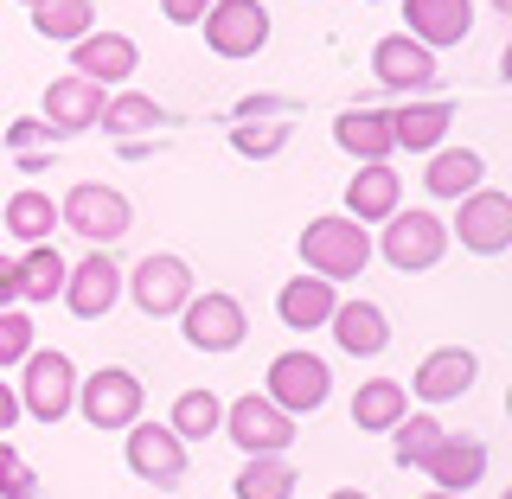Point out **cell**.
<instances>
[{"label":"cell","instance_id":"6da1fadb","mask_svg":"<svg viewBox=\"0 0 512 499\" xmlns=\"http://www.w3.org/2000/svg\"><path fill=\"white\" fill-rule=\"evenodd\" d=\"M301 256H308V269L314 276H327V282H346V276H359L365 263H372V237H365V224L359 218H314L308 231H301Z\"/></svg>","mask_w":512,"mask_h":499},{"label":"cell","instance_id":"7a4b0ae2","mask_svg":"<svg viewBox=\"0 0 512 499\" xmlns=\"http://www.w3.org/2000/svg\"><path fill=\"white\" fill-rule=\"evenodd\" d=\"M442 250H448V224L436 212H391V218H384V237L372 244V256L397 263L404 276H416V269H436Z\"/></svg>","mask_w":512,"mask_h":499},{"label":"cell","instance_id":"3957f363","mask_svg":"<svg viewBox=\"0 0 512 499\" xmlns=\"http://www.w3.org/2000/svg\"><path fill=\"white\" fill-rule=\"evenodd\" d=\"M180 327H186V346L192 352H237L250 333V314L237 295H224V288H212V295H186L180 308Z\"/></svg>","mask_w":512,"mask_h":499},{"label":"cell","instance_id":"277c9868","mask_svg":"<svg viewBox=\"0 0 512 499\" xmlns=\"http://www.w3.org/2000/svg\"><path fill=\"white\" fill-rule=\"evenodd\" d=\"M77 404V365L64 352H26V378H20V416H39V423H58Z\"/></svg>","mask_w":512,"mask_h":499},{"label":"cell","instance_id":"5b68a950","mask_svg":"<svg viewBox=\"0 0 512 499\" xmlns=\"http://www.w3.org/2000/svg\"><path fill=\"white\" fill-rule=\"evenodd\" d=\"M327 391H333V372H327V359H314V352H276L269 359V404L288 410V416H314L320 404H327Z\"/></svg>","mask_w":512,"mask_h":499},{"label":"cell","instance_id":"8992f818","mask_svg":"<svg viewBox=\"0 0 512 499\" xmlns=\"http://www.w3.org/2000/svg\"><path fill=\"white\" fill-rule=\"evenodd\" d=\"M58 218L71 224V231L84 237V244L109 250V244H116V237L128 231V218H135V212H128V199H122L116 186H96V180H84V186H71V192H64Z\"/></svg>","mask_w":512,"mask_h":499},{"label":"cell","instance_id":"52a82bcc","mask_svg":"<svg viewBox=\"0 0 512 499\" xmlns=\"http://www.w3.org/2000/svg\"><path fill=\"white\" fill-rule=\"evenodd\" d=\"M71 410H84L90 429H128L141 416V378L122 372V365H103V372H90L84 384H77Z\"/></svg>","mask_w":512,"mask_h":499},{"label":"cell","instance_id":"ba28073f","mask_svg":"<svg viewBox=\"0 0 512 499\" xmlns=\"http://www.w3.org/2000/svg\"><path fill=\"white\" fill-rule=\"evenodd\" d=\"M199 26H205V45L218 58H250L269 39V7L263 0H212Z\"/></svg>","mask_w":512,"mask_h":499},{"label":"cell","instance_id":"9c48e42d","mask_svg":"<svg viewBox=\"0 0 512 499\" xmlns=\"http://www.w3.org/2000/svg\"><path fill=\"white\" fill-rule=\"evenodd\" d=\"M455 205H461V212H455L461 250H474V256H500V250H512V199H506V192L474 186L468 199H455Z\"/></svg>","mask_w":512,"mask_h":499},{"label":"cell","instance_id":"30bf717a","mask_svg":"<svg viewBox=\"0 0 512 499\" xmlns=\"http://www.w3.org/2000/svg\"><path fill=\"white\" fill-rule=\"evenodd\" d=\"M288 122H295V103H288V96H244V103L231 109V148L250 154V160H269V154H282Z\"/></svg>","mask_w":512,"mask_h":499},{"label":"cell","instance_id":"8fae6325","mask_svg":"<svg viewBox=\"0 0 512 499\" xmlns=\"http://www.w3.org/2000/svg\"><path fill=\"white\" fill-rule=\"evenodd\" d=\"M128 474L148 487H180L186 480V442L167 423H128Z\"/></svg>","mask_w":512,"mask_h":499},{"label":"cell","instance_id":"7c38bea8","mask_svg":"<svg viewBox=\"0 0 512 499\" xmlns=\"http://www.w3.org/2000/svg\"><path fill=\"white\" fill-rule=\"evenodd\" d=\"M128 295H135V308L148 314V320H167V314H180V308H186V295H192V269L180 263V256L154 250V256H141V263H135V276H128Z\"/></svg>","mask_w":512,"mask_h":499},{"label":"cell","instance_id":"4fadbf2b","mask_svg":"<svg viewBox=\"0 0 512 499\" xmlns=\"http://www.w3.org/2000/svg\"><path fill=\"white\" fill-rule=\"evenodd\" d=\"M224 429H231V442L244 448V455H288V442H295V416L276 410L269 397H237L231 410H224Z\"/></svg>","mask_w":512,"mask_h":499},{"label":"cell","instance_id":"5bb4252c","mask_svg":"<svg viewBox=\"0 0 512 499\" xmlns=\"http://www.w3.org/2000/svg\"><path fill=\"white\" fill-rule=\"evenodd\" d=\"M96 116H103V84H90V77H52L45 84V128H52L58 141H71V135H84V128H96Z\"/></svg>","mask_w":512,"mask_h":499},{"label":"cell","instance_id":"9a60e30c","mask_svg":"<svg viewBox=\"0 0 512 499\" xmlns=\"http://www.w3.org/2000/svg\"><path fill=\"white\" fill-rule=\"evenodd\" d=\"M474 378H480V359L468 346H436L423 365H416L410 391L423 397V404H455L461 391H474Z\"/></svg>","mask_w":512,"mask_h":499},{"label":"cell","instance_id":"2e32d148","mask_svg":"<svg viewBox=\"0 0 512 499\" xmlns=\"http://www.w3.org/2000/svg\"><path fill=\"white\" fill-rule=\"evenodd\" d=\"M116 295H122V263L116 256H84V263L64 276V301H71V314L77 320H103L109 308H116Z\"/></svg>","mask_w":512,"mask_h":499},{"label":"cell","instance_id":"e0dca14e","mask_svg":"<svg viewBox=\"0 0 512 499\" xmlns=\"http://www.w3.org/2000/svg\"><path fill=\"white\" fill-rule=\"evenodd\" d=\"M372 71H378L384 90H429L436 84V52L416 45L410 32H391V39L372 45Z\"/></svg>","mask_w":512,"mask_h":499},{"label":"cell","instance_id":"ac0fdd59","mask_svg":"<svg viewBox=\"0 0 512 499\" xmlns=\"http://www.w3.org/2000/svg\"><path fill=\"white\" fill-rule=\"evenodd\" d=\"M77 52H71V64H77V77H90V84H122V77H135V64H141V52H135V39L128 32H84V39H71Z\"/></svg>","mask_w":512,"mask_h":499},{"label":"cell","instance_id":"d6986e66","mask_svg":"<svg viewBox=\"0 0 512 499\" xmlns=\"http://www.w3.org/2000/svg\"><path fill=\"white\" fill-rule=\"evenodd\" d=\"M404 199V180H397L391 160H359V173L346 180V218L359 224H384Z\"/></svg>","mask_w":512,"mask_h":499},{"label":"cell","instance_id":"ffe728a7","mask_svg":"<svg viewBox=\"0 0 512 499\" xmlns=\"http://www.w3.org/2000/svg\"><path fill=\"white\" fill-rule=\"evenodd\" d=\"M423 474L436 480V487H448V493H468V487L487 480V442H480V436H448V429H442V442L429 448Z\"/></svg>","mask_w":512,"mask_h":499},{"label":"cell","instance_id":"44dd1931","mask_svg":"<svg viewBox=\"0 0 512 499\" xmlns=\"http://www.w3.org/2000/svg\"><path fill=\"white\" fill-rule=\"evenodd\" d=\"M404 20H410V39L442 52V45H461L474 26V7L468 0H404Z\"/></svg>","mask_w":512,"mask_h":499},{"label":"cell","instance_id":"7402d4cb","mask_svg":"<svg viewBox=\"0 0 512 499\" xmlns=\"http://www.w3.org/2000/svg\"><path fill=\"white\" fill-rule=\"evenodd\" d=\"M333 340H340V352H352V359H378L384 346H391V320H384V308H372V301H340V308L327 314Z\"/></svg>","mask_w":512,"mask_h":499},{"label":"cell","instance_id":"603a6c76","mask_svg":"<svg viewBox=\"0 0 512 499\" xmlns=\"http://www.w3.org/2000/svg\"><path fill=\"white\" fill-rule=\"evenodd\" d=\"M455 109L448 103H397L391 109V148H410V154H436Z\"/></svg>","mask_w":512,"mask_h":499},{"label":"cell","instance_id":"cb8c5ba5","mask_svg":"<svg viewBox=\"0 0 512 499\" xmlns=\"http://www.w3.org/2000/svg\"><path fill=\"white\" fill-rule=\"evenodd\" d=\"M340 308V295H333V282L327 276H295V282H282V295H276V314L288 320V327H301V333H314V327H327V314Z\"/></svg>","mask_w":512,"mask_h":499},{"label":"cell","instance_id":"d4e9b609","mask_svg":"<svg viewBox=\"0 0 512 499\" xmlns=\"http://www.w3.org/2000/svg\"><path fill=\"white\" fill-rule=\"evenodd\" d=\"M480 180H487V154H474V148H442V154H429V167H423L429 199H468Z\"/></svg>","mask_w":512,"mask_h":499},{"label":"cell","instance_id":"484cf974","mask_svg":"<svg viewBox=\"0 0 512 499\" xmlns=\"http://www.w3.org/2000/svg\"><path fill=\"white\" fill-rule=\"evenodd\" d=\"M96 122L116 141H141V135H154V128H173V109H160L154 96H141V90H122V96H103V116Z\"/></svg>","mask_w":512,"mask_h":499},{"label":"cell","instance_id":"4316f807","mask_svg":"<svg viewBox=\"0 0 512 499\" xmlns=\"http://www.w3.org/2000/svg\"><path fill=\"white\" fill-rule=\"evenodd\" d=\"M333 141L352 160H384L391 154V109H346V116H333Z\"/></svg>","mask_w":512,"mask_h":499},{"label":"cell","instance_id":"83f0119b","mask_svg":"<svg viewBox=\"0 0 512 499\" xmlns=\"http://www.w3.org/2000/svg\"><path fill=\"white\" fill-rule=\"evenodd\" d=\"M410 410V391L397 378H365L359 391H352V423L372 429V436H391V423Z\"/></svg>","mask_w":512,"mask_h":499},{"label":"cell","instance_id":"f1b7e54d","mask_svg":"<svg viewBox=\"0 0 512 499\" xmlns=\"http://www.w3.org/2000/svg\"><path fill=\"white\" fill-rule=\"evenodd\" d=\"M13 269H20V301H32V308L64 295V276H71L52 244H26V256H13Z\"/></svg>","mask_w":512,"mask_h":499},{"label":"cell","instance_id":"f546056e","mask_svg":"<svg viewBox=\"0 0 512 499\" xmlns=\"http://www.w3.org/2000/svg\"><path fill=\"white\" fill-rule=\"evenodd\" d=\"M231 493H237V499H288V493H295V461H282V455H250L244 468H237Z\"/></svg>","mask_w":512,"mask_h":499},{"label":"cell","instance_id":"4dcf8cb0","mask_svg":"<svg viewBox=\"0 0 512 499\" xmlns=\"http://www.w3.org/2000/svg\"><path fill=\"white\" fill-rule=\"evenodd\" d=\"M96 26V0H32V32L39 39H84Z\"/></svg>","mask_w":512,"mask_h":499},{"label":"cell","instance_id":"1f68e13d","mask_svg":"<svg viewBox=\"0 0 512 499\" xmlns=\"http://www.w3.org/2000/svg\"><path fill=\"white\" fill-rule=\"evenodd\" d=\"M7 154H13V167L45 173V167L58 160V135H52L39 116H20V122H7Z\"/></svg>","mask_w":512,"mask_h":499},{"label":"cell","instance_id":"d6a6232c","mask_svg":"<svg viewBox=\"0 0 512 499\" xmlns=\"http://www.w3.org/2000/svg\"><path fill=\"white\" fill-rule=\"evenodd\" d=\"M442 442V423L429 410H404L391 423V448H397V468H423L429 461V448Z\"/></svg>","mask_w":512,"mask_h":499},{"label":"cell","instance_id":"836d02e7","mask_svg":"<svg viewBox=\"0 0 512 499\" xmlns=\"http://www.w3.org/2000/svg\"><path fill=\"white\" fill-rule=\"evenodd\" d=\"M52 224H58V205L45 199V192H13L7 199V231L20 237V244H45V237H52Z\"/></svg>","mask_w":512,"mask_h":499},{"label":"cell","instance_id":"e575fe53","mask_svg":"<svg viewBox=\"0 0 512 499\" xmlns=\"http://www.w3.org/2000/svg\"><path fill=\"white\" fill-rule=\"evenodd\" d=\"M218 423H224V404H218L212 391H180V404H173V423H167V429H173L180 442H205Z\"/></svg>","mask_w":512,"mask_h":499},{"label":"cell","instance_id":"d590c367","mask_svg":"<svg viewBox=\"0 0 512 499\" xmlns=\"http://www.w3.org/2000/svg\"><path fill=\"white\" fill-rule=\"evenodd\" d=\"M26 352H32V320H26V308H0V365L26 359Z\"/></svg>","mask_w":512,"mask_h":499},{"label":"cell","instance_id":"8d00e7d4","mask_svg":"<svg viewBox=\"0 0 512 499\" xmlns=\"http://www.w3.org/2000/svg\"><path fill=\"white\" fill-rule=\"evenodd\" d=\"M205 7H212V0H160V13H167L173 26H199Z\"/></svg>","mask_w":512,"mask_h":499},{"label":"cell","instance_id":"74e56055","mask_svg":"<svg viewBox=\"0 0 512 499\" xmlns=\"http://www.w3.org/2000/svg\"><path fill=\"white\" fill-rule=\"evenodd\" d=\"M20 301V269H13V256H0V308H13Z\"/></svg>","mask_w":512,"mask_h":499},{"label":"cell","instance_id":"f35d334b","mask_svg":"<svg viewBox=\"0 0 512 499\" xmlns=\"http://www.w3.org/2000/svg\"><path fill=\"white\" fill-rule=\"evenodd\" d=\"M13 423H20V397H13V391H7V384H0V436H7V429H13Z\"/></svg>","mask_w":512,"mask_h":499},{"label":"cell","instance_id":"ab89813d","mask_svg":"<svg viewBox=\"0 0 512 499\" xmlns=\"http://www.w3.org/2000/svg\"><path fill=\"white\" fill-rule=\"evenodd\" d=\"M13 474H20V455H13V448L0 442V493H7V480H13Z\"/></svg>","mask_w":512,"mask_h":499},{"label":"cell","instance_id":"60d3db41","mask_svg":"<svg viewBox=\"0 0 512 499\" xmlns=\"http://www.w3.org/2000/svg\"><path fill=\"white\" fill-rule=\"evenodd\" d=\"M327 499H372V493H359V487H340V493H327Z\"/></svg>","mask_w":512,"mask_h":499},{"label":"cell","instance_id":"b9f144b4","mask_svg":"<svg viewBox=\"0 0 512 499\" xmlns=\"http://www.w3.org/2000/svg\"><path fill=\"white\" fill-rule=\"evenodd\" d=\"M423 499H468V493H448V487H436V493H423Z\"/></svg>","mask_w":512,"mask_h":499},{"label":"cell","instance_id":"7bdbcfd3","mask_svg":"<svg viewBox=\"0 0 512 499\" xmlns=\"http://www.w3.org/2000/svg\"><path fill=\"white\" fill-rule=\"evenodd\" d=\"M0 499H39V493H0Z\"/></svg>","mask_w":512,"mask_h":499},{"label":"cell","instance_id":"ee69618b","mask_svg":"<svg viewBox=\"0 0 512 499\" xmlns=\"http://www.w3.org/2000/svg\"><path fill=\"white\" fill-rule=\"evenodd\" d=\"M493 7H500V13H512V0H493Z\"/></svg>","mask_w":512,"mask_h":499},{"label":"cell","instance_id":"f6af8a7d","mask_svg":"<svg viewBox=\"0 0 512 499\" xmlns=\"http://www.w3.org/2000/svg\"><path fill=\"white\" fill-rule=\"evenodd\" d=\"M26 7H32V0H26Z\"/></svg>","mask_w":512,"mask_h":499}]
</instances>
